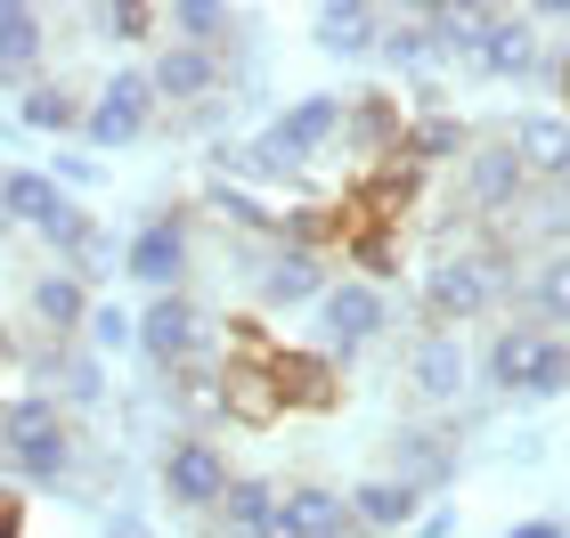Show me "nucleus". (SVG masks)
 <instances>
[{
  "label": "nucleus",
  "mask_w": 570,
  "mask_h": 538,
  "mask_svg": "<svg viewBox=\"0 0 570 538\" xmlns=\"http://www.w3.org/2000/svg\"><path fill=\"white\" fill-rule=\"evenodd\" d=\"M269 375H277V400L285 408H334V400H343L334 359H318V351H277L269 343Z\"/></svg>",
  "instance_id": "obj_16"
},
{
  "label": "nucleus",
  "mask_w": 570,
  "mask_h": 538,
  "mask_svg": "<svg viewBox=\"0 0 570 538\" xmlns=\"http://www.w3.org/2000/svg\"><path fill=\"white\" fill-rule=\"evenodd\" d=\"M473 147V131H464L456 115H424V123H407V139H400V156L416 164L424 179H432V164H449V156H464Z\"/></svg>",
  "instance_id": "obj_22"
},
{
  "label": "nucleus",
  "mask_w": 570,
  "mask_h": 538,
  "mask_svg": "<svg viewBox=\"0 0 570 538\" xmlns=\"http://www.w3.org/2000/svg\"><path fill=\"white\" fill-rule=\"evenodd\" d=\"M407 375H416V392L456 400V392H464V351H456L449 335H424V343H416V359H407Z\"/></svg>",
  "instance_id": "obj_24"
},
{
  "label": "nucleus",
  "mask_w": 570,
  "mask_h": 538,
  "mask_svg": "<svg viewBox=\"0 0 570 538\" xmlns=\"http://www.w3.org/2000/svg\"><path fill=\"white\" fill-rule=\"evenodd\" d=\"M0 204H9V221H17V228H33V237H41L49 253H66V262H73V245H82L90 228H98L82 204H73L49 172H33V164H24V172H0Z\"/></svg>",
  "instance_id": "obj_5"
},
{
  "label": "nucleus",
  "mask_w": 570,
  "mask_h": 538,
  "mask_svg": "<svg viewBox=\"0 0 570 538\" xmlns=\"http://www.w3.org/2000/svg\"><path fill=\"white\" fill-rule=\"evenodd\" d=\"M24 311L41 319L49 343H73V335H82V319H90V286L73 270H33V277H24Z\"/></svg>",
  "instance_id": "obj_14"
},
{
  "label": "nucleus",
  "mask_w": 570,
  "mask_h": 538,
  "mask_svg": "<svg viewBox=\"0 0 570 538\" xmlns=\"http://www.w3.org/2000/svg\"><path fill=\"white\" fill-rule=\"evenodd\" d=\"M0 466L24 490H66L73 481V424L58 400H0Z\"/></svg>",
  "instance_id": "obj_2"
},
{
  "label": "nucleus",
  "mask_w": 570,
  "mask_h": 538,
  "mask_svg": "<svg viewBox=\"0 0 570 538\" xmlns=\"http://www.w3.org/2000/svg\"><path fill=\"white\" fill-rule=\"evenodd\" d=\"M277 522L294 530V538H334V530H351L343 498H334L326 481H294V490H277Z\"/></svg>",
  "instance_id": "obj_21"
},
{
  "label": "nucleus",
  "mask_w": 570,
  "mask_h": 538,
  "mask_svg": "<svg viewBox=\"0 0 570 538\" xmlns=\"http://www.w3.org/2000/svg\"><path fill=\"white\" fill-rule=\"evenodd\" d=\"M122 270H131L139 286H155V294H179V277H188V221L179 213L139 221V237L122 245Z\"/></svg>",
  "instance_id": "obj_10"
},
{
  "label": "nucleus",
  "mask_w": 570,
  "mask_h": 538,
  "mask_svg": "<svg viewBox=\"0 0 570 538\" xmlns=\"http://www.w3.org/2000/svg\"><path fill=\"white\" fill-rule=\"evenodd\" d=\"M400 466L407 473H392V481H407V490H440V481H449L456 473V441H432V432H407V441H400Z\"/></svg>",
  "instance_id": "obj_26"
},
{
  "label": "nucleus",
  "mask_w": 570,
  "mask_h": 538,
  "mask_svg": "<svg viewBox=\"0 0 570 538\" xmlns=\"http://www.w3.org/2000/svg\"><path fill=\"white\" fill-rule=\"evenodd\" d=\"M318 326H326V359H351L383 335V286L351 277V286H326L318 294Z\"/></svg>",
  "instance_id": "obj_9"
},
{
  "label": "nucleus",
  "mask_w": 570,
  "mask_h": 538,
  "mask_svg": "<svg viewBox=\"0 0 570 538\" xmlns=\"http://www.w3.org/2000/svg\"><path fill=\"white\" fill-rule=\"evenodd\" d=\"M343 139H351V156L358 164H392L400 156V139H407V115H400V98L392 90H367V98H351L343 107Z\"/></svg>",
  "instance_id": "obj_13"
},
{
  "label": "nucleus",
  "mask_w": 570,
  "mask_h": 538,
  "mask_svg": "<svg viewBox=\"0 0 570 538\" xmlns=\"http://www.w3.org/2000/svg\"><path fill=\"white\" fill-rule=\"evenodd\" d=\"M228 481H237V473H228V457L204 441V432H196V441H171V449H164V498L188 506V515H213V506L228 498Z\"/></svg>",
  "instance_id": "obj_7"
},
{
  "label": "nucleus",
  "mask_w": 570,
  "mask_h": 538,
  "mask_svg": "<svg viewBox=\"0 0 570 538\" xmlns=\"http://www.w3.org/2000/svg\"><path fill=\"white\" fill-rule=\"evenodd\" d=\"M204 204H213L228 228H245V237H269V221H277L262 196H245V188H237V179H213V188H204Z\"/></svg>",
  "instance_id": "obj_31"
},
{
  "label": "nucleus",
  "mask_w": 570,
  "mask_h": 538,
  "mask_svg": "<svg viewBox=\"0 0 570 538\" xmlns=\"http://www.w3.org/2000/svg\"><path fill=\"white\" fill-rule=\"evenodd\" d=\"M9 359H17V335H9V326H0V368H9Z\"/></svg>",
  "instance_id": "obj_39"
},
{
  "label": "nucleus",
  "mask_w": 570,
  "mask_h": 538,
  "mask_svg": "<svg viewBox=\"0 0 570 538\" xmlns=\"http://www.w3.org/2000/svg\"><path fill=\"white\" fill-rule=\"evenodd\" d=\"M220 522H228V538H262L277 522V490L262 473H237V481H228V498H220Z\"/></svg>",
  "instance_id": "obj_23"
},
{
  "label": "nucleus",
  "mask_w": 570,
  "mask_h": 538,
  "mask_svg": "<svg viewBox=\"0 0 570 538\" xmlns=\"http://www.w3.org/2000/svg\"><path fill=\"white\" fill-rule=\"evenodd\" d=\"M147 368H164V375H179V368H220V326L196 311L188 294H155L147 311H139V343H131Z\"/></svg>",
  "instance_id": "obj_4"
},
{
  "label": "nucleus",
  "mask_w": 570,
  "mask_h": 538,
  "mask_svg": "<svg viewBox=\"0 0 570 538\" xmlns=\"http://www.w3.org/2000/svg\"><path fill=\"white\" fill-rule=\"evenodd\" d=\"M318 294H326V262H318V253L277 245L269 270H262V302H277V311H302V302H318Z\"/></svg>",
  "instance_id": "obj_20"
},
{
  "label": "nucleus",
  "mask_w": 570,
  "mask_h": 538,
  "mask_svg": "<svg viewBox=\"0 0 570 538\" xmlns=\"http://www.w3.org/2000/svg\"><path fill=\"white\" fill-rule=\"evenodd\" d=\"M505 147L522 156L530 179H554V188H570V115H522L505 131Z\"/></svg>",
  "instance_id": "obj_15"
},
{
  "label": "nucleus",
  "mask_w": 570,
  "mask_h": 538,
  "mask_svg": "<svg viewBox=\"0 0 570 538\" xmlns=\"http://www.w3.org/2000/svg\"><path fill=\"white\" fill-rule=\"evenodd\" d=\"M41 9H24V0H0V74H24L41 58Z\"/></svg>",
  "instance_id": "obj_28"
},
{
  "label": "nucleus",
  "mask_w": 570,
  "mask_h": 538,
  "mask_svg": "<svg viewBox=\"0 0 570 538\" xmlns=\"http://www.w3.org/2000/svg\"><path fill=\"white\" fill-rule=\"evenodd\" d=\"M343 139V98H326V90H309L294 98L262 139H245V147H220V172H237V179H302L309 156H326V147Z\"/></svg>",
  "instance_id": "obj_1"
},
{
  "label": "nucleus",
  "mask_w": 570,
  "mask_h": 538,
  "mask_svg": "<svg viewBox=\"0 0 570 538\" xmlns=\"http://www.w3.org/2000/svg\"><path fill=\"white\" fill-rule=\"evenodd\" d=\"M147 90L171 98V107H204L220 90V49H188V41H164L147 66Z\"/></svg>",
  "instance_id": "obj_12"
},
{
  "label": "nucleus",
  "mask_w": 570,
  "mask_h": 538,
  "mask_svg": "<svg viewBox=\"0 0 570 538\" xmlns=\"http://www.w3.org/2000/svg\"><path fill=\"white\" fill-rule=\"evenodd\" d=\"M171 41H188V49H220L228 41V25H237V9H220V0H171Z\"/></svg>",
  "instance_id": "obj_29"
},
{
  "label": "nucleus",
  "mask_w": 570,
  "mask_h": 538,
  "mask_svg": "<svg viewBox=\"0 0 570 538\" xmlns=\"http://www.w3.org/2000/svg\"><path fill=\"white\" fill-rule=\"evenodd\" d=\"M334 538H358V530H334Z\"/></svg>",
  "instance_id": "obj_41"
},
{
  "label": "nucleus",
  "mask_w": 570,
  "mask_h": 538,
  "mask_svg": "<svg viewBox=\"0 0 570 538\" xmlns=\"http://www.w3.org/2000/svg\"><path fill=\"white\" fill-rule=\"evenodd\" d=\"M530 326H570V253H547V262L530 270Z\"/></svg>",
  "instance_id": "obj_25"
},
{
  "label": "nucleus",
  "mask_w": 570,
  "mask_h": 538,
  "mask_svg": "<svg viewBox=\"0 0 570 538\" xmlns=\"http://www.w3.org/2000/svg\"><path fill=\"white\" fill-rule=\"evenodd\" d=\"M498 294H505V262L498 253H449V262H432V277H424V319L464 326V319H481Z\"/></svg>",
  "instance_id": "obj_6"
},
{
  "label": "nucleus",
  "mask_w": 570,
  "mask_h": 538,
  "mask_svg": "<svg viewBox=\"0 0 570 538\" xmlns=\"http://www.w3.org/2000/svg\"><path fill=\"white\" fill-rule=\"evenodd\" d=\"M481 74H530V17H505V9H481L473 25V49H464Z\"/></svg>",
  "instance_id": "obj_17"
},
{
  "label": "nucleus",
  "mask_w": 570,
  "mask_h": 538,
  "mask_svg": "<svg viewBox=\"0 0 570 538\" xmlns=\"http://www.w3.org/2000/svg\"><path fill=\"white\" fill-rule=\"evenodd\" d=\"M309 41H318L326 58H375V41H383V17L367 9V0H334V9H318Z\"/></svg>",
  "instance_id": "obj_18"
},
{
  "label": "nucleus",
  "mask_w": 570,
  "mask_h": 538,
  "mask_svg": "<svg viewBox=\"0 0 570 538\" xmlns=\"http://www.w3.org/2000/svg\"><path fill=\"white\" fill-rule=\"evenodd\" d=\"M522 196H530V172L505 139L464 147V204H473V213H505V204H522Z\"/></svg>",
  "instance_id": "obj_11"
},
{
  "label": "nucleus",
  "mask_w": 570,
  "mask_h": 538,
  "mask_svg": "<svg viewBox=\"0 0 570 538\" xmlns=\"http://www.w3.org/2000/svg\"><path fill=\"white\" fill-rule=\"evenodd\" d=\"M351 262H358V277H367V286H375V277H392L400 270V228H351Z\"/></svg>",
  "instance_id": "obj_32"
},
{
  "label": "nucleus",
  "mask_w": 570,
  "mask_h": 538,
  "mask_svg": "<svg viewBox=\"0 0 570 538\" xmlns=\"http://www.w3.org/2000/svg\"><path fill=\"white\" fill-rule=\"evenodd\" d=\"M505 538H570V530H562V522H513Z\"/></svg>",
  "instance_id": "obj_36"
},
{
  "label": "nucleus",
  "mask_w": 570,
  "mask_h": 538,
  "mask_svg": "<svg viewBox=\"0 0 570 538\" xmlns=\"http://www.w3.org/2000/svg\"><path fill=\"white\" fill-rule=\"evenodd\" d=\"M82 335H90V359H98V351H131V343H139V319H131V311H115V302H90Z\"/></svg>",
  "instance_id": "obj_33"
},
{
  "label": "nucleus",
  "mask_w": 570,
  "mask_h": 538,
  "mask_svg": "<svg viewBox=\"0 0 570 538\" xmlns=\"http://www.w3.org/2000/svg\"><path fill=\"white\" fill-rule=\"evenodd\" d=\"M17 123L24 131H82V98H73L66 82H33L17 98Z\"/></svg>",
  "instance_id": "obj_27"
},
{
  "label": "nucleus",
  "mask_w": 570,
  "mask_h": 538,
  "mask_svg": "<svg viewBox=\"0 0 570 538\" xmlns=\"http://www.w3.org/2000/svg\"><path fill=\"white\" fill-rule=\"evenodd\" d=\"M407 530H416V538H449V530H456V515H449V506H432V515H416Z\"/></svg>",
  "instance_id": "obj_35"
},
{
  "label": "nucleus",
  "mask_w": 570,
  "mask_h": 538,
  "mask_svg": "<svg viewBox=\"0 0 570 538\" xmlns=\"http://www.w3.org/2000/svg\"><path fill=\"white\" fill-rule=\"evenodd\" d=\"M107 538H147V522H139V515H115V522H107Z\"/></svg>",
  "instance_id": "obj_37"
},
{
  "label": "nucleus",
  "mask_w": 570,
  "mask_h": 538,
  "mask_svg": "<svg viewBox=\"0 0 570 538\" xmlns=\"http://www.w3.org/2000/svg\"><path fill=\"white\" fill-rule=\"evenodd\" d=\"M554 90H562V107H570V49L554 58Z\"/></svg>",
  "instance_id": "obj_38"
},
{
  "label": "nucleus",
  "mask_w": 570,
  "mask_h": 538,
  "mask_svg": "<svg viewBox=\"0 0 570 538\" xmlns=\"http://www.w3.org/2000/svg\"><path fill=\"white\" fill-rule=\"evenodd\" d=\"M155 25H164V9H147V0H98V9H90L98 41H147Z\"/></svg>",
  "instance_id": "obj_30"
},
{
  "label": "nucleus",
  "mask_w": 570,
  "mask_h": 538,
  "mask_svg": "<svg viewBox=\"0 0 570 538\" xmlns=\"http://www.w3.org/2000/svg\"><path fill=\"white\" fill-rule=\"evenodd\" d=\"M343 515H351V530H400V522H416L424 515V498L407 490V481H358V490L343 498Z\"/></svg>",
  "instance_id": "obj_19"
},
{
  "label": "nucleus",
  "mask_w": 570,
  "mask_h": 538,
  "mask_svg": "<svg viewBox=\"0 0 570 538\" xmlns=\"http://www.w3.org/2000/svg\"><path fill=\"white\" fill-rule=\"evenodd\" d=\"M155 123V90H147V74H107V90L82 107V139L90 147H131L139 131Z\"/></svg>",
  "instance_id": "obj_8"
},
{
  "label": "nucleus",
  "mask_w": 570,
  "mask_h": 538,
  "mask_svg": "<svg viewBox=\"0 0 570 538\" xmlns=\"http://www.w3.org/2000/svg\"><path fill=\"white\" fill-rule=\"evenodd\" d=\"M481 383L489 392H522V400H554V392H570V343L547 335V326H505L481 351Z\"/></svg>",
  "instance_id": "obj_3"
},
{
  "label": "nucleus",
  "mask_w": 570,
  "mask_h": 538,
  "mask_svg": "<svg viewBox=\"0 0 570 538\" xmlns=\"http://www.w3.org/2000/svg\"><path fill=\"white\" fill-rule=\"evenodd\" d=\"M9 228H17V221H9V204H0V245H9Z\"/></svg>",
  "instance_id": "obj_40"
},
{
  "label": "nucleus",
  "mask_w": 570,
  "mask_h": 538,
  "mask_svg": "<svg viewBox=\"0 0 570 538\" xmlns=\"http://www.w3.org/2000/svg\"><path fill=\"white\" fill-rule=\"evenodd\" d=\"M49 179H58V188H90V179H98V156H58V172H49Z\"/></svg>",
  "instance_id": "obj_34"
}]
</instances>
